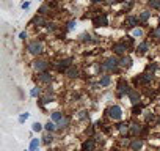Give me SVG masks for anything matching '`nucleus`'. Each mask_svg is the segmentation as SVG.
Returning a JSON list of instances; mask_svg holds the SVG:
<instances>
[{"mask_svg":"<svg viewBox=\"0 0 160 151\" xmlns=\"http://www.w3.org/2000/svg\"><path fill=\"white\" fill-rule=\"evenodd\" d=\"M118 66H119V58H116V57H110V58H107L102 65H101V71H116L118 69Z\"/></svg>","mask_w":160,"mask_h":151,"instance_id":"f257e3e1","label":"nucleus"},{"mask_svg":"<svg viewBox=\"0 0 160 151\" xmlns=\"http://www.w3.org/2000/svg\"><path fill=\"white\" fill-rule=\"evenodd\" d=\"M28 52L32 54V55H35V57H38V55H41L42 52H44V46H42V43L41 41H32L30 44H28Z\"/></svg>","mask_w":160,"mask_h":151,"instance_id":"f03ea898","label":"nucleus"},{"mask_svg":"<svg viewBox=\"0 0 160 151\" xmlns=\"http://www.w3.org/2000/svg\"><path fill=\"white\" fill-rule=\"evenodd\" d=\"M47 68H49V61H47V60L36 58V60L33 61V69H35V71H38L39 74H41V72H46V71H47Z\"/></svg>","mask_w":160,"mask_h":151,"instance_id":"7ed1b4c3","label":"nucleus"},{"mask_svg":"<svg viewBox=\"0 0 160 151\" xmlns=\"http://www.w3.org/2000/svg\"><path fill=\"white\" fill-rule=\"evenodd\" d=\"M107 113H108V117H110L112 120H116V121L122 118V110H121L119 106H112V107H108V109H107Z\"/></svg>","mask_w":160,"mask_h":151,"instance_id":"20e7f679","label":"nucleus"},{"mask_svg":"<svg viewBox=\"0 0 160 151\" xmlns=\"http://www.w3.org/2000/svg\"><path fill=\"white\" fill-rule=\"evenodd\" d=\"M152 79H154V72L144 71L141 76H138V77H135V79H133V82H135V84H149Z\"/></svg>","mask_w":160,"mask_h":151,"instance_id":"39448f33","label":"nucleus"},{"mask_svg":"<svg viewBox=\"0 0 160 151\" xmlns=\"http://www.w3.org/2000/svg\"><path fill=\"white\" fill-rule=\"evenodd\" d=\"M93 24H94V27H107L108 25V16L105 13H101L93 19Z\"/></svg>","mask_w":160,"mask_h":151,"instance_id":"423d86ee","label":"nucleus"},{"mask_svg":"<svg viewBox=\"0 0 160 151\" xmlns=\"http://www.w3.org/2000/svg\"><path fill=\"white\" fill-rule=\"evenodd\" d=\"M130 87H129V84L124 81V79H119V82H118V95L119 96H126V95H129L130 93Z\"/></svg>","mask_w":160,"mask_h":151,"instance_id":"0eeeda50","label":"nucleus"},{"mask_svg":"<svg viewBox=\"0 0 160 151\" xmlns=\"http://www.w3.org/2000/svg\"><path fill=\"white\" fill-rule=\"evenodd\" d=\"M71 61H72V58H64V60H60L58 63H53V65H55V68H57L58 72H64L69 66H72Z\"/></svg>","mask_w":160,"mask_h":151,"instance_id":"6e6552de","label":"nucleus"},{"mask_svg":"<svg viewBox=\"0 0 160 151\" xmlns=\"http://www.w3.org/2000/svg\"><path fill=\"white\" fill-rule=\"evenodd\" d=\"M127 46L124 44V43H116V44H113V52L116 54V55H126V52H127Z\"/></svg>","mask_w":160,"mask_h":151,"instance_id":"1a4fd4ad","label":"nucleus"},{"mask_svg":"<svg viewBox=\"0 0 160 151\" xmlns=\"http://www.w3.org/2000/svg\"><path fill=\"white\" fill-rule=\"evenodd\" d=\"M96 148V140L94 138H87L82 143V151H94Z\"/></svg>","mask_w":160,"mask_h":151,"instance_id":"9d476101","label":"nucleus"},{"mask_svg":"<svg viewBox=\"0 0 160 151\" xmlns=\"http://www.w3.org/2000/svg\"><path fill=\"white\" fill-rule=\"evenodd\" d=\"M132 65H133V61H132V58H130L129 55H124V57L119 58V66H121V68H124V69H130Z\"/></svg>","mask_w":160,"mask_h":151,"instance_id":"9b49d317","label":"nucleus"},{"mask_svg":"<svg viewBox=\"0 0 160 151\" xmlns=\"http://www.w3.org/2000/svg\"><path fill=\"white\" fill-rule=\"evenodd\" d=\"M137 24H138V18H135V16H127L126 21H124V25L127 29H132V30L137 27Z\"/></svg>","mask_w":160,"mask_h":151,"instance_id":"f8f14e48","label":"nucleus"},{"mask_svg":"<svg viewBox=\"0 0 160 151\" xmlns=\"http://www.w3.org/2000/svg\"><path fill=\"white\" fill-rule=\"evenodd\" d=\"M38 81L41 82V84H50L52 81H53V77H52V74L50 72H41L39 76H38Z\"/></svg>","mask_w":160,"mask_h":151,"instance_id":"ddd939ff","label":"nucleus"},{"mask_svg":"<svg viewBox=\"0 0 160 151\" xmlns=\"http://www.w3.org/2000/svg\"><path fill=\"white\" fill-rule=\"evenodd\" d=\"M64 76H66V77H69V79H75V77H78V69L75 66H69L64 71Z\"/></svg>","mask_w":160,"mask_h":151,"instance_id":"4468645a","label":"nucleus"},{"mask_svg":"<svg viewBox=\"0 0 160 151\" xmlns=\"http://www.w3.org/2000/svg\"><path fill=\"white\" fill-rule=\"evenodd\" d=\"M127 96H129V99H130V102H132L133 106L140 102V93H138V90L132 88V90H130V93H129Z\"/></svg>","mask_w":160,"mask_h":151,"instance_id":"2eb2a0df","label":"nucleus"},{"mask_svg":"<svg viewBox=\"0 0 160 151\" xmlns=\"http://www.w3.org/2000/svg\"><path fill=\"white\" fill-rule=\"evenodd\" d=\"M69 124H71V118H69V117H63V118L57 123V129L63 131V129H66Z\"/></svg>","mask_w":160,"mask_h":151,"instance_id":"dca6fc26","label":"nucleus"},{"mask_svg":"<svg viewBox=\"0 0 160 151\" xmlns=\"http://www.w3.org/2000/svg\"><path fill=\"white\" fill-rule=\"evenodd\" d=\"M129 146H130L132 151H140V149L143 148V140H141V138H133Z\"/></svg>","mask_w":160,"mask_h":151,"instance_id":"f3484780","label":"nucleus"},{"mask_svg":"<svg viewBox=\"0 0 160 151\" xmlns=\"http://www.w3.org/2000/svg\"><path fill=\"white\" fill-rule=\"evenodd\" d=\"M141 132H143L141 124H138V123H132V124H130V134H132V135L137 137V135H140Z\"/></svg>","mask_w":160,"mask_h":151,"instance_id":"a211bd4d","label":"nucleus"},{"mask_svg":"<svg viewBox=\"0 0 160 151\" xmlns=\"http://www.w3.org/2000/svg\"><path fill=\"white\" fill-rule=\"evenodd\" d=\"M148 49H149V43H148V41H143L141 44H138L137 54H138V55H144V54L148 52Z\"/></svg>","mask_w":160,"mask_h":151,"instance_id":"6ab92c4d","label":"nucleus"},{"mask_svg":"<svg viewBox=\"0 0 160 151\" xmlns=\"http://www.w3.org/2000/svg\"><path fill=\"white\" fill-rule=\"evenodd\" d=\"M33 24H35V25H38V27H44V25H47V22H46L44 16H41V14H38V16H35V18H33Z\"/></svg>","mask_w":160,"mask_h":151,"instance_id":"aec40b11","label":"nucleus"},{"mask_svg":"<svg viewBox=\"0 0 160 151\" xmlns=\"http://www.w3.org/2000/svg\"><path fill=\"white\" fill-rule=\"evenodd\" d=\"M129 131H130V124H127V123H119L118 124V132L121 135H126Z\"/></svg>","mask_w":160,"mask_h":151,"instance_id":"412c9836","label":"nucleus"},{"mask_svg":"<svg viewBox=\"0 0 160 151\" xmlns=\"http://www.w3.org/2000/svg\"><path fill=\"white\" fill-rule=\"evenodd\" d=\"M99 85H101V87H108V85H110V76H108V74H102V76H101Z\"/></svg>","mask_w":160,"mask_h":151,"instance_id":"4be33fe9","label":"nucleus"},{"mask_svg":"<svg viewBox=\"0 0 160 151\" xmlns=\"http://www.w3.org/2000/svg\"><path fill=\"white\" fill-rule=\"evenodd\" d=\"M149 18H151V11H149V10H144V11H141V13H140L138 21H140V22H146Z\"/></svg>","mask_w":160,"mask_h":151,"instance_id":"5701e85b","label":"nucleus"},{"mask_svg":"<svg viewBox=\"0 0 160 151\" xmlns=\"http://www.w3.org/2000/svg\"><path fill=\"white\" fill-rule=\"evenodd\" d=\"M148 7L152 10H160V0H148Z\"/></svg>","mask_w":160,"mask_h":151,"instance_id":"b1692460","label":"nucleus"},{"mask_svg":"<svg viewBox=\"0 0 160 151\" xmlns=\"http://www.w3.org/2000/svg\"><path fill=\"white\" fill-rule=\"evenodd\" d=\"M42 138H44V140H42L44 145H50V143L53 142V135H52V132H46Z\"/></svg>","mask_w":160,"mask_h":151,"instance_id":"393cba45","label":"nucleus"},{"mask_svg":"<svg viewBox=\"0 0 160 151\" xmlns=\"http://www.w3.org/2000/svg\"><path fill=\"white\" fill-rule=\"evenodd\" d=\"M78 39L82 41V43H93V39H91V35L90 33H82L78 36Z\"/></svg>","mask_w":160,"mask_h":151,"instance_id":"a878e982","label":"nucleus"},{"mask_svg":"<svg viewBox=\"0 0 160 151\" xmlns=\"http://www.w3.org/2000/svg\"><path fill=\"white\" fill-rule=\"evenodd\" d=\"M44 129H46L47 132H53V131L57 129V124H55L53 121H47V123H46V126H44Z\"/></svg>","mask_w":160,"mask_h":151,"instance_id":"bb28decb","label":"nucleus"},{"mask_svg":"<svg viewBox=\"0 0 160 151\" xmlns=\"http://www.w3.org/2000/svg\"><path fill=\"white\" fill-rule=\"evenodd\" d=\"M39 145H41V142H39L38 138H33V140H32V143H30V151H38Z\"/></svg>","mask_w":160,"mask_h":151,"instance_id":"cd10ccee","label":"nucleus"},{"mask_svg":"<svg viewBox=\"0 0 160 151\" xmlns=\"http://www.w3.org/2000/svg\"><path fill=\"white\" fill-rule=\"evenodd\" d=\"M50 118H52L53 123H58V121L63 118V113H61V112H53V113L50 115Z\"/></svg>","mask_w":160,"mask_h":151,"instance_id":"c85d7f7f","label":"nucleus"},{"mask_svg":"<svg viewBox=\"0 0 160 151\" xmlns=\"http://www.w3.org/2000/svg\"><path fill=\"white\" fill-rule=\"evenodd\" d=\"M152 38H154L155 41H160V25L152 30Z\"/></svg>","mask_w":160,"mask_h":151,"instance_id":"c756f323","label":"nucleus"},{"mask_svg":"<svg viewBox=\"0 0 160 151\" xmlns=\"http://www.w3.org/2000/svg\"><path fill=\"white\" fill-rule=\"evenodd\" d=\"M158 69V65L157 63H149L148 66H146V71H149V72H155Z\"/></svg>","mask_w":160,"mask_h":151,"instance_id":"7c9ffc66","label":"nucleus"},{"mask_svg":"<svg viewBox=\"0 0 160 151\" xmlns=\"http://www.w3.org/2000/svg\"><path fill=\"white\" fill-rule=\"evenodd\" d=\"M141 112H143V106H141V104H135L133 109H132V113H133V115H138V113H141Z\"/></svg>","mask_w":160,"mask_h":151,"instance_id":"2f4dec72","label":"nucleus"},{"mask_svg":"<svg viewBox=\"0 0 160 151\" xmlns=\"http://www.w3.org/2000/svg\"><path fill=\"white\" fill-rule=\"evenodd\" d=\"M155 117H154V113L151 112V110H148V112H144V120H146V123H149V121H152Z\"/></svg>","mask_w":160,"mask_h":151,"instance_id":"473e14b6","label":"nucleus"},{"mask_svg":"<svg viewBox=\"0 0 160 151\" xmlns=\"http://www.w3.org/2000/svg\"><path fill=\"white\" fill-rule=\"evenodd\" d=\"M124 38H126V39H122V41H121V43H124V44H126V46H127V47H129V46H132V44H133V36H124Z\"/></svg>","mask_w":160,"mask_h":151,"instance_id":"72a5a7b5","label":"nucleus"},{"mask_svg":"<svg viewBox=\"0 0 160 151\" xmlns=\"http://www.w3.org/2000/svg\"><path fill=\"white\" fill-rule=\"evenodd\" d=\"M39 93H41V91H39V88H38V87H35V88H32L30 96H32V98H38V96H39Z\"/></svg>","mask_w":160,"mask_h":151,"instance_id":"f704fd0d","label":"nucleus"},{"mask_svg":"<svg viewBox=\"0 0 160 151\" xmlns=\"http://www.w3.org/2000/svg\"><path fill=\"white\" fill-rule=\"evenodd\" d=\"M32 129H33L35 132H41V131H42V124L36 121V123H33V128H32Z\"/></svg>","mask_w":160,"mask_h":151,"instance_id":"c9c22d12","label":"nucleus"},{"mask_svg":"<svg viewBox=\"0 0 160 151\" xmlns=\"http://www.w3.org/2000/svg\"><path fill=\"white\" fill-rule=\"evenodd\" d=\"M78 118H80V120H87V118H88V112H87V110H80V112H78Z\"/></svg>","mask_w":160,"mask_h":151,"instance_id":"e433bc0d","label":"nucleus"},{"mask_svg":"<svg viewBox=\"0 0 160 151\" xmlns=\"http://www.w3.org/2000/svg\"><path fill=\"white\" fill-rule=\"evenodd\" d=\"M47 11H49V5H42V7L39 8V11H38V13H39L41 16H44V14H46Z\"/></svg>","mask_w":160,"mask_h":151,"instance_id":"4c0bfd02","label":"nucleus"},{"mask_svg":"<svg viewBox=\"0 0 160 151\" xmlns=\"http://www.w3.org/2000/svg\"><path fill=\"white\" fill-rule=\"evenodd\" d=\"M144 33H143V30L141 29H133V32H132V36H143Z\"/></svg>","mask_w":160,"mask_h":151,"instance_id":"58836bf2","label":"nucleus"},{"mask_svg":"<svg viewBox=\"0 0 160 151\" xmlns=\"http://www.w3.org/2000/svg\"><path fill=\"white\" fill-rule=\"evenodd\" d=\"M28 117H30V113H28V112H25V113H22V115L19 117V123H24V121H25V120H27Z\"/></svg>","mask_w":160,"mask_h":151,"instance_id":"ea45409f","label":"nucleus"},{"mask_svg":"<svg viewBox=\"0 0 160 151\" xmlns=\"http://www.w3.org/2000/svg\"><path fill=\"white\" fill-rule=\"evenodd\" d=\"M74 27H75V21H69V22H68V27H66V30L69 32V30H72Z\"/></svg>","mask_w":160,"mask_h":151,"instance_id":"a19ab883","label":"nucleus"},{"mask_svg":"<svg viewBox=\"0 0 160 151\" xmlns=\"http://www.w3.org/2000/svg\"><path fill=\"white\" fill-rule=\"evenodd\" d=\"M105 2H107L108 5H115V3H119L121 0H105Z\"/></svg>","mask_w":160,"mask_h":151,"instance_id":"79ce46f5","label":"nucleus"},{"mask_svg":"<svg viewBox=\"0 0 160 151\" xmlns=\"http://www.w3.org/2000/svg\"><path fill=\"white\" fill-rule=\"evenodd\" d=\"M47 29H49L50 32H53V30H57V27H55V24H47Z\"/></svg>","mask_w":160,"mask_h":151,"instance_id":"37998d69","label":"nucleus"},{"mask_svg":"<svg viewBox=\"0 0 160 151\" xmlns=\"http://www.w3.org/2000/svg\"><path fill=\"white\" fill-rule=\"evenodd\" d=\"M19 38H21V39H25V38H27V32H22V33L19 35Z\"/></svg>","mask_w":160,"mask_h":151,"instance_id":"c03bdc74","label":"nucleus"},{"mask_svg":"<svg viewBox=\"0 0 160 151\" xmlns=\"http://www.w3.org/2000/svg\"><path fill=\"white\" fill-rule=\"evenodd\" d=\"M28 7H30V2H25V3H24V5H22V8H24V10H27V8H28Z\"/></svg>","mask_w":160,"mask_h":151,"instance_id":"a18cd8bd","label":"nucleus"},{"mask_svg":"<svg viewBox=\"0 0 160 151\" xmlns=\"http://www.w3.org/2000/svg\"><path fill=\"white\" fill-rule=\"evenodd\" d=\"M91 2H93V3H101L102 0H91Z\"/></svg>","mask_w":160,"mask_h":151,"instance_id":"49530a36","label":"nucleus"},{"mask_svg":"<svg viewBox=\"0 0 160 151\" xmlns=\"http://www.w3.org/2000/svg\"><path fill=\"white\" fill-rule=\"evenodd\" d=\"M47 151H55V149H47Z\"/></svg>","mask_w":160,"mask_h":151,"instance_id":"de8ad7c7","label":"nucleus"},{"mask_svg":"<svg viewBox=\"0 0 160 151\" xmlns=\"http://www.w3.org/2000/svg\"><path fill=\"white\" fill-rule=\"evenodd\" d=\"M158 123H160V118H158Z\"/></svg>","mask_w":160,"mask_h":151,"instance_id":"09e8293b","label":"nucleus"}]
</instances>
